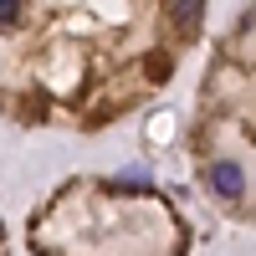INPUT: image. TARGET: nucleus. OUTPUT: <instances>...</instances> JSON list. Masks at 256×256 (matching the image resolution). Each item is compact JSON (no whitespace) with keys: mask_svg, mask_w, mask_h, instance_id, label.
<instances>
[{"mask_svg":"<svg viewBox=\"0 0 256 256\" xmlns=\"http://www.w3.org/2000/svg\"><path fill=\"white\" fill-rule=\"evenodd\" d=\"M210 184H216V195H220V200H236L241 190H246V174H241V164L220 159V164H210Z\"/></svg>","mask_w":256,"mask_h":256,"instance_id":"f257e3e1","label":"nucleus"},{"mask_svg":"<svg viewBox=\"0 0 256 256\" xmlns=\"http://www.w3.org/2000/svg\"><path fill=\"white\" fill-rule=\"evenodd\" d=\"M164 10H169V20H174L180 31H190L200 20V10H205V0H164Z\"/></svg>","mask_w":256,"mask_h":256,"instance_id":"f03ea898","label":"nucleus"},{"mask_svg":"<svg viewBox=\"0 0 256 256\" xmlns=\"http://www.w3.org/2000/svg\"><path fill=\"white\" fill-rule=\"evenodd\" d=\"M16 16H20V0H0V26H10Z\"/></svg>","mask_w":256,"mask_h":256,"instance_id":"7ed1b4c3","label":"nucleus"}]
</instances>
